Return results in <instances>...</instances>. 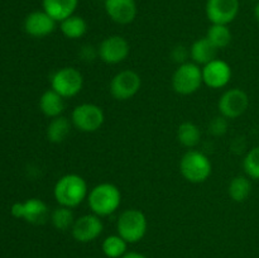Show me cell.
Instances as JSON below:
<instances>
[{"instance_id":"6da1fadb","label":"cell","mask_w":259,"mask_h":258,"mask_svg":"<svg viewBox=\"0 0 259 258\" xmlns=\"http://www.w3.org/2000/svg\"><path fill=\"white\" fill-rule=\"evenodd\" d=\"M53 195H55L56 201L61 206L72 209L82 204L83 200L88 199V184L80 175L67 174L56 182Z\"/></svg>"},{"instance_id":"7a4b0ae2","label":"cell","mask_w":259,"mask_h":258,"mask_svg":"<svg viewBox=\"0 0 259 258\" xmlns=\"http://www.w3.org/2000/svg\"><path fill=\"white\" fill-rule=\"evenodd\" d=\"M88 204L91 211L98 217L114 214L121 204V192L118 186L110 182H103L90 190Z\"/></svg>"},{"instance_id":"3957f363","label":"cell","mask_w":259,"mask_h":258,"mask_svg":"<svg viewBox=\"0 0 259 258\" xmlns=\"http://www.w3.org/2000/svg\"><path fill=\"white\" fill-rule=\"evenodd\" d=\"M180 172L184 179L191 184H201L211 175L212 164L206 154L190 149L180 161Z\"/></svg>"},{"instance_id":"277c9868","label":"cell","mask_w":259,"mask_h":258,"mask_svg":"<svg viewBox=\"0 0 259 258\" xmlns=\"http://www.w3.org/2000/svg\"><path fill=\"white\" fill-rule=\"evenodd\" d=\"M148 228L147 218L143 211L138 209L124 210L116 222L118 234L126 243H137L144 238Z\"/></svg>"},{"instance_id":"5b68a950","label":"cell","mask_w":259,"mask_h":258,"mask_svg":"<svg viewBox=\"0 0 259 258\" xmlns=\"http://www.w3.org/2000/svg\"><path fill=\"white\" fill-rule=\"evenodd\" d=\"M172 89L180 95H191L196 93L201 85L202 68L195 62H184L176 68L172 76Z\"/></svg>"},{"instance_id":"8992f818","label":"cell","mask_w":259,"mask_h":258,"mask_svg":"<svg viewBox=\"0 0 259 258\" xmlns=\"http://www.w3.org/2000/svg\"><path fill=\"white\" fill-rule=\"evenodd\" d=\"M71 121L76 129L83 133H94L103 126L105 114L96 104L83 103L75 106L71 114Z\"/></svg>"},{"instance_id":"52a82bcc","label":"cell","mask_w":259,"mask_h":258,"mask_svg":"<svg viewBox=\"0 0 259 258\" xmlns=\"http://www.w3.org/2000/svg\"><path fill=\"white\" fill-rule=\"evenodd\" d=\"M83 86L82 73L75 67H62L51 76V89L63 99L76 96Z\"/></svg>"},{"instance_id":"ba28073f","label":"cell","mask_w":259,"mask_h":258,"mask_svg":"<svg viewBox=\"0 0 259 258\" xmlns=\"http://www.w3.org/2000/svg\"><path fill=\"white\" fill-rule=\"evenodd\" d=\"M142 78L136 71L123 70L116 73L110 81V94L119 101H125L138 94Z\"/></svg>"},{"instance_id":"9c48e42d","label":"cell","mask_w":259,"mask_h":258,"mask_svg":"<svg viewBox=\"0 0 259 258\" xmlns=\"http://www.w3.org/2000/svg\"><path fill=\"white\" fill-rule=\"evenodd\" d=\"M249 106V96L242 89L227 90L219 99L218 108L222 116L227 119H237L247 111Z\"/></svg>"},{"instance_id":"30bf717a","label":"cell","mask_w":259,"mask_h":258,"mask_svg":"<svg viewBox=\"0 0 259 258\" xmlns=\"http://www.w3.org/2000/svg\"><path fill=\"white\" fill-rule=\"evenodd\" d=\"M131 52L128 40L121 35H110L101 40L98 48V55L103 62L116 65L125 60Z\"/></svg>"},{"instance_id":"8fae6325","label":"cell","mask_w":259,"mask_h":258,"mask_svg":"<svg viewBox=\"0 0 259 258\" xmlns=\"http://www.w3.org/2000/svg\"><path fill=\"white\" fill-rule=\"evenodd\" d=\"M104 230L101 218L96 214H86L75 219L71 233L73 239L80 243H89L100 237Z\"/></svg>"},{"instance_id":"7c38bea8","label":"cell","mask_w":259,"mask_h":258,"mask_svg":"<svg viewBox=\"0 0 259 258\" xmlns=\"http://www.w3.org/2000/svg\"><path fill=\"white\" fill-rule=\"evenodd\" d=\"M239 13V0H207L206 17L211 24L228 25Z\"/></svg>"},{"instance_id":"4fadbf2b","label":"cell","mask_w":259,"mask_h":258,"mask_svg":"<svg viewBox=\"0 0 259 258\" xmlns=\"http://www.w3.org/2000/svg\"><path fill=\"white\" fill-rule=\"evenodd\" d=\"M233 76L232 67L225 61L215 58L202 67V80L211 89H223L230 82Z\"/></svg>"},{"instance_id":"5bb4252c","label":"cell","mask_w":259,"mask_h":258,"mask_svg":"<svg viewBox=\"0 0 259 258\" xmlns=\"http://www.w3.org/2000/svg\"><path fill=\"white\" fill-rule=\"evenodd\" d=\"M56 22L45 10H35L27 15L24 20V30L27 34L34 38L47 37L55 32Z\"/></svg>"},{"instance_id":"9a60e30c","label":"cell","mask_w":259,"mask_h":258,"mask_svg":"<svg viewBox=\"0 0 259 258\" xmlns=\"http://www.w3.org/2000/svg\"><path fill=\"white\" fill-rule=\"evenodd\" d=\"M105 10L118 24H129L137 17L136 0H105Z\"/></svg>"},{"instance_id":"2e32d148","label":"cell","mask_w":259,"mask_h":258,"mask_svg":"<svg viewBox=\"0 0 259 258\" xmlns=\"http://www.w3.org/2000/svg\"><path fill=\"white\" fill-rule=\"evenodd\" d=\"M78 0H42L43 10L56 22H62L75 13Z\"/></svg>"},{"instance_id":"e0dca14e","label":"cell","mask_w":259,"mask_h":258,"mask_svg":"<svg viewBox=\"0 0 259 258\" xmlns=\"http://www.w3.org/2000/svg\"><path fill=\"white\" fill-rule=\"evenodd\" d=\"M50 215L47 204L43 200L32 197L23 202V218L30 224H43Z\"/></svg>"},{"instance_id":"ac0fdd59","label":"cell","mask_w":259,"mask_h":258,"mask_svg":"<svg viewBox=\"0 0 259 258\" xmlns=\"http://www.w3.org/2000/svg\"><path fill=\"white\" fill-rule=\"evenodd\" d=\"M218 48H215V46L206 37L196 39L190 48V56L192 58V62L197 63L199 66H205L206 63L215 60Z\"/></svg>"},{"instance_id":"d6986e66","label":"cell","mask_w":259,"mask_h":258,"mask_svg":"<svg viewBox=\"0 0 259 258\" xmlns=\"http://www.w3.org/2000/svg\"><path fill=\"white\" fill-rule=\"evenodd\" d=\"M39 109L46 116L53 119L56 116L62 115L63 110H65V99L56 93L55 90L50 89V90L45 91L39 99Z\"/></svg>"},{"instance_id":"ffe728a7","label":"cell","mask_w":259,"mask_h":258,"mask_svg":"<svg viewBox=\"0 0 259 258\" xmlns=\"http://www.w3.org/2000/svg\"><path fill=\"white\" fill-rule=\"evenodd\" d=\"M71 128H72V121L67 119L66 116L60 115L56 118L51 119L50 124L47 126V139L51 143L60 144L67 139L70 134Z\"/></svg>"},{"instance_id":"44dd1931","label":"cell","mask_w":259,"mask_h":258,"mask_svg":"<svg viewBox=\"0 0 259 258\" xmlns=\"http://www.w3.org/2000/svg\"><path fill=\"white\" fill-rule=\"evenodd\" d=\"M60 29L66 38L78 39L88 32V23L82 17L73 14L60 22Z\"/></svg>"},{"instance_id":"7402d4cb","label":"cell","mask_w":259,"mask_h":258,"mask_svg":"<svg viewBox=\"0 0 259 258\" xmlns=\"http://www.w3.org/2000/svg\"><path fill=\"white\" fill-rule=\"evenodd\" d=\"M228 194L235 202H244L252 194V182L248 176H235L228 186Z\"/></svg>"},{"instance_id":"603a6c76","label":"cell","mask_w":259,"mask_h":258,"mask_svg":"<svg viewBox=\"0 0 259 258\" xmlns=\"http://www.w3.org/2000/svg\"><path fill=\"white\" fill-rule=\"evenodd\" d=\"M177 139L187 148H194L201 141V131L192 121H184L177 129Z\"/></svg>"},{"instance_id":"cb8c5ba5","label":"cell","mask_w":259,"mask_h":258,"mask_svg":"<svg viewBox=\"0 0 259 258\" xmlns=\"http://www.w3.org/2000/svg\"><path fill=\"white\" fill-rule=\"evenodd\" d=\"M206 38L215 46V48L222 50V48H227L232 43L233 34L228 25L211 24L207 29Z\"/></svg>"},{"instance_id":"d4e9b609","label":"cell","mask_w":259,"mask_h":258,"mask_svg":"<svg viewBox=\"0 0 259 258\" xmlns=\"http://www.w3.org/2000/svg\"><path fill=\"white\" fill-rule=\"evenodd\" d=\"M126 245L128 243L123 239L119 234L109 235L104 239L101 248L106 257L109 258H121L126 253Z\"/></svg>"},{"instance_id":"484cf974","label":"cell","mask_w":259,"mask_h":258,"mask_svg":"<svg viewBox=\"0 0 259 258\" xmlns=\"http://www.w3.org/2000/svg\"><path fill=\"white\" fill-rule=\"evenodd\" d=\"M51 222H52L53 227L57 230L65 232L72 228L73 223H75V217L70 207L66 206H58L51 212Z\"/></svg>"},{"instance_id":"4316f807","label":"cell","mask_w":259,"mask_h":258,"mask_svg":"<svg viewBox=\"0 0 259 258\" xmlns=\"http://www.w3.org/2000/svg\"><path fill=\"white\" fill-rule=\"evenodd\" d=\"M243 169L250 180L259 181V146L250 149L243 159Z\"/></svg>"},{"instance_id":"83f0119b","label":"cell","mask_w":259,"mask_h":258,"mask_svg":"<svg viewBox=\"0 0 259 258\" xmlns=\"http://www.w3.org/2000/svg\"><path fill=\"white\" fill-rule=\"evenodd\" d=\"M225 119L227 118H224V116L215 118L214 120L210 123V132H211L212 134H215V136L224 134L225 132H227V128H228V124H227V120H225Z\"/></svg>"},{"instance_id":"f1b7e54d","label":"cell","mask_w":259,"mask_h":258,"mask_svg":"<svg viewBox=\"0 0 259 258\" xmlns=\"http://www.w3.org/2000/svg\"><path fill=\"white\" fill-rule=\"evenodd\" d=\"M10 212L17 219H22L23 218V202H14L10 207Z\"/></svg>"},{"instance_id":"f546056e","label":"cell","mask_w":259,"mask_h":258,"mask_svg":"<svg viewBox=\"0 0 259 258\" xmlns=\"http://www.w3.org/2000/svg\"><path fill=\"white\" fill-rule=\"evenodd\" d=\"M121 258H148V257H146V255L138 252H126Z\"/></svg>"},{"instance_id":"4dcf8cb0","label":"cell","mask_w":259,"mask_h":258,"mask_svg":"<svg viewBox=\"0 0 259 258\" xmlns=\"http://www.w3.org/2000/svg\"><path fill=\"white\" fill-rule=\"evenodd\" d=\"M254 18H255V20L259 23V2H257V4H255V7H254Z\"/></svg>"},{"instance_id":"1f68e13d","label":"cell","mask_w":259,"mask_h":258,"mask_svg":"<svg viewBox=\"0 0 259 258\" xmlns=\"http://www.w3.org/2000/svg\"><path fill=\"white\" fill-rule=\"evenodd\" d=\"M254 2H259V0H254Z\"/></svg>"}]
</instances>
